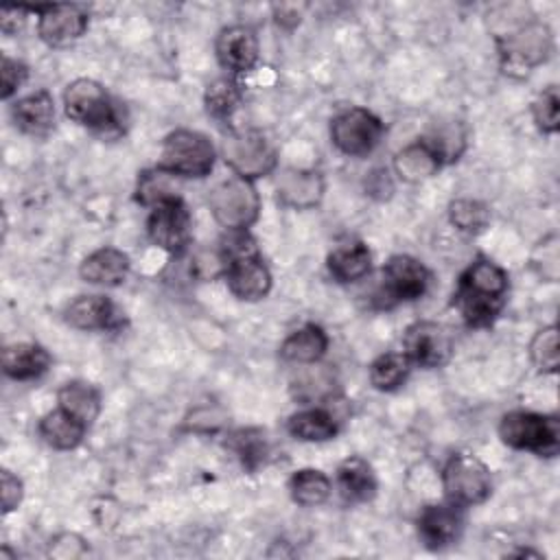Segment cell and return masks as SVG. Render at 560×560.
<instances>
[{"label":"cell","instance_id":"1","mask_svg":"<svg viewBox=\"0 0 560 560\" xmlns=\"http://www.w3.org/2000/svg\"><path fill=\"white\" fill-rule=\"evenodd\" d=\"M488 24L499 52V66L508 77L523 79L545 63L553 50L551 28L527 4L508 2L488 11Z\"/></svg>","mask_w":560,"mask_h":560},{"label":"cell","instance_id":"2","mask_svg":"<svg viewBox=\"0 0 560 560\" xmlns=\"http://www.w3.org/2000/svg\"><path fill=\"white\" fill-rule=\"evenodd\" d=\"M508 273L490 258H477L457 280L453 306L470 328H488L503 311Z\"/></svg>","mask_w":560,"mask_h":560},{"label":"cell","instance_id":"3","mask_svg":"<svg viewBox=\"0 0 560 560\" xmlns=\"http://www.w3.org/2000/svg\"><path fill=\"white\" fill-rule=\"evenodd\" d=\"M499 438L514 451L556 457L560 451V420L536 411H510L499 422Z\"/></svg>","mask_w":560,"mask_h":560},{"label":"cell","instance_id":"4","mask_svg":"<svg viewBox=\"0 0 560 560\" xmlns=\"http://www.w3.org/2000/svg\"><path fill=\"white\" fill-rule=\"evenodd\" d=\"M214 160L217 151L203 133L192 129H175L162 140L158 166L175 177L201 179L212 171Z\"/></svg>","mask_w":560,"mask_h":560},{"label":"cell","instance_id":"5","mask_svg":"<svg viewBox=\"0 0 560 560\" xmlns=\"http://www.w3.org/2000/svg\"><path fill=\"white\" fill-rule=\"evenodd\" d=\"M442 490L448 503L470 508L492 494V472L472 453H453L442 468Z\"/></svg>","mask_w":560,"mask_h":560},{"label":"cell","instance_id":"6","mask_svg":"<svg viewBox=\"0 0 560 560\" xmlns=\"http://www.w3.org/2000/svg\"><path fill=\"white\" fill-rule=\"evenodd\" d=\"M63 112L77 125L98 133L118 131V118L107 90L94 79H74L63 90Z\"/></svg>","mask_w":560,"mask_h":560},{"label":"cell","instance_id":"7","mask_svg":"<svg viewBox=\"0 0 560 560\" xmlns=\"http://www.w3.org/2000/svg\"><path fill=\"white\" fill-rule=\"evenodd\" d=\"M208 206L214 221L228 232L247 230L258 221L260 195L252 179L234 175L214 186L208 197Z\"/></svg>","mask_w":560,"mask_h":560},{"label":"cell","instance_id":"8","mask_svg":"<svg viewBox=\"0 0 560 560\" xmlns=\"http://www.w3.org/2000/svg\"><path fill=\"white\" fill-rule=\"evenodd\" d=\"M385 133L383 120L365 107H346L330 120V142L350 158L372 153Z\"/></svg>","mask_w":560,"mask_h":560},{"label":"cell","instance_id":"9","mask_svg":"<svg viewBox=\"0 0 560 560\" xmlns=\"http://www.w3.org/2000/svg\"><path fill=\"white\" fill-rule=\"evenodd\" d=\"M221 155L236 177H245L252 182L256 177L273 173L278 166L273 147L265 140L262 133L252 129L228 133L221 144Z\"/></svg>","mask_w":560,"mask_h":560},{"label":"cell","instance_id":"10","mask_svg":"<svg viewBox=\"0 0 560 560\" xmlns=\"http://www.w3.org/2000/svg\"><path fill=\"white\" fill-rule=\"evenodd\" d=\"M431 273L429 269L409 254H394L381 271V306L398 302H411L427 293Z\"/></svg>","mask_w":560,"mask_h":560},{"label":"cell","instance_id":"11","mask_svg":"<svg viewBox=\"0 0 560 560\" xmlns=\"http://www.w3.org/2000/svg\"><path fill=\"white\" fill-rule=\"evenodd\" d=\"M402 352L413 365L433 370L442 368L453 357V337L448 328L440 322L418 319L409 324L402 332Z\"/></svg>","mask_w":560,"mask_h":560},{"label":"cell","instance_id":"12","mask_svg":"<svg viewBox=\"0 0 560 560\" xmlns=\"http://www.w3.org/2000/svg\"><path fill=\"white\" fill-rule=\"evenodd\" d=\"M190 228L192 219L182 197L160 201L151 208L147 219L149 241L168 254H182L188 247Z\"/></svg>","mask_w":560,"mask_h":560},{"label":"cell","instance_id":"13","mask_svg":"<svg viewBox=\"0 0 560 560\" xmlns=\"http://www.w3.org/2000/svg\"><path fill=\"white\" fill-rule=\"evenodd\" d=\"M28 11L37 13V35L50 48L74 44L88 28V13L79 4H37Z\"/></svg>","mask_w":560,"mask_h":560},{"label":"cell","instance_id":"14","mask_svg":"<svg viewBox=\"0 0 560 560\" xmlns=\"http://www.w3.org/2000/svg\"><path fill=\"white\" fill-rule=\"evenodd\" d=\"M223 278L230 293L243 302H258L271 291V271L258 252L223 260Z\"/></svg>","mask_w":560,"mask_h":560},{"label":"cell","instance_id":"15","mask_svg":"<svg viewBox=\"0 0 560 560\" xmlns=\"http://www.w3.org/2000/svg\"><path fill=\"white\" fill-rule=\"evenodd\" d=\"M324 190V177L313 168H282L276 175L278 201L293 210H311L319 206Z\"/></svg>","mask_w":560,"mask_h":560},{"label":"cell","instance_id":"16","mask_svg":"<svg viewBox=\"0 0 560 560\" xmlns=\"http://www.w3.org/2000/svg\"><path fill=\"white\" fill-rule=\"evenodd\" d=\"M464 527L462 508L453 503H429L418 514V536L427 549H444L453 545Z\"/></svg>","mask_w":560,"mask_h":560},{"label":"cell","instance_id":"17","mask_svg":"<svg viewBox=\"0 0 560 560\" xmlns=\"http://www.w3.org/2000/svg\"><path fill=\"white\" fill-rule=\"evenodd\" d=\"M214 52L221 68L243 74L249 72L258 61V39L249 26L232 24L219 31L214 42Z\"/></svg>","mask_w":560,"mask_h":560},{"label":"cell","instance_id":"18","mask_svg":"<svg viewBox=\"0 0 560 560\" xmlns=\"http://www.w3.org/2000/svg\"><path fill=\"white\" fill-rule=\"evenodd\" d=\"M63 319L77 330H114L122 324V313L109 298L92 293L72 300L63 311Z\"/></svg>","mask_w":560,"mask_h":560},{"label":"cell","instance_id":"19","mask_svg":"<svg viewBox=\"0 0 560 560\" xmlns=\"http://www.w3.org/2000/svg\"><path fill=\"white\" fill-rule=\"evenodd\" d=\"M129 256L116 247H101L88 254L79 267V276L90 284L118 287L129 276Z\"/></svg>","mask_w":560,"mask_h":560},{"label":"cell","instance_id":"20","mask_svg":"<svg viewBox=\"0 0 560 560\" xmlns=\"http://www.w3.org/2000/svg\"><path fill=\"white\" fill-rule=\"evenodd\" d=\"M15 125L28 136H46L55 127V101L48 90H37L11 105Z\"/></svg>","mask_w":560,"mask_h":560},{"label":"cell","instance_id":"21","mask_svg":"<svg viewBox=\"0 0 560 560\" xmlns=\"http://www.w3.org/2000/svg\"><path fill=\"white\" fill-rule=\"evenodd\" d=\"M337 488H339V494L343 497V501H348V503L372 501L376 494V488H378L374 468L370 466L368 459H363L359 455L346 457L337 466Z\"/></svg>","mask_w":560,"mask_h":560},{"label":"cell","instance_id":"22","mask_svg":"<svg viewBox=\"0 0 560 560\" xmlns=\"http://www.w3.org/2000/svg\"><path fill=\"white\" fill-rule=\"evenodd\" d=\"M50 368V354L39 343L20 341L2 350V370L13 381L39 378Z\"/></svg>","mask_w":560,"mask_h":560},{"label":"cell","instance_id":"23","mask_svg":"<svg viewBox=\"0 0 560 560\" xmlns=\"http://www.w3.org/2000/svg\"><path fill=\"white\" fill-rule=\"evenodd\" d=\"M444 164L457 162L459 155L466 151L468 144V131L462 120L446 118V120H435L427 129V133L420 138Z\"/></svg>","mask_w":560,"mask_h":560},{"label":"cell","instance_id":"24","mask_svg":"<svg viewBox=\"0 0 560 560\" xmlns=\"http://www.w3.org/2000/svg\"><path fill=\"white\" fill-rule=\"evenodd\" d=\"M326 267H328V273L332 276V280H337L341 284L357 282L370 273L372 254H370L368 245H363L361 241L346 243V245L335 247L328 254Z\"/></svg>","mask_w":560,"mask_h":560},{"label":"cell","instance_id":"25","mask_svg":"<svg viewBox=\"0 0 560 560\" xmlns=\"http://www.w3.org/2000/svg\"><path fill=\"white\" fill-rule=\"evenodd\" d=\"M328 350V335L317 324H306L298 330H293L282 343H280V357L289 363H317Z\"/></svg>","mask_w":560,"mask_h":560},{"label":"cell","instance_id":"26","mask_svg":"<svg viewBox=\"0 0 560 560\" xmlns=\"http://www.w3.org/2000/svg\"><path fill=\"white\" fill-rule=\"evenodd\" d=\"M442 168L440 158L418 138L394 155V173L407 184H420Z\"/></svg>","mask_w":560,"mask_h":560},{"label":"cell","instance_id":"27","mask_svg":"<svg viewBox=\"0 0 560 560\" xmlns=\"http://www.w3.org/2000/svg\"><path fill=\"white\" fill-rule=\"evenodd\" d=\"M85 424L81 420H77L74 416H70L66 409L57 407L48 413L42 416L37 431L42 435V440L57 448V451H72L81 444L83 435H85Z\"/></svg>","mask_w":560,"mask_h":560},{"label":"cell","instance_id":"28","mask_svg":"<svg viewBox=\"0 0 560 560\" xmlns=\"http://www.w3.org/2000/svg\"><path fill=\"white\" fill-rule=\"evenodd\" d=\"M57 402L70 416L90 427L101 413V394L88 381H68L57 392Z\"/></svg>","mask_w":560,"mask_h":560},{"label":"cell","instance_id":"29","mask_svg":"<svg viewBox=\"0 0 560 560\" xmlns=\"http://www.w3.org/2000/svg\"><path fill=\"white\" fill-rule=\"evenodd\" d=\"M287 431L302 442H326L337 435L339 424L330 411L322 407H308L289 416Z\"/></svg>","mask_w":560,"mask_h":560},{"label":"cell","instance_id":"30","mask_svg":"<svg viewBox=\"0 0 560 560\" xmlns=\"http://www.w3.org/2000/svg\"><path fill=\"white\" fill-rule=\"evenodd\" d=\"M289 492L298 505L315 508L328 501L332 492V483L322 470L302 468V470H295L293 477L289 479Z\"/></svg>","mask_w":560,"mask_h":560},{"label":"cell","instance_id":"31","mask_svg":"<svg viewBox=\"0 0 560 560\" xmlns=\"http://www.w3.org/2000/svg\"><path fill=\"white\" fill-rule=\"evenodd\" d=\"M225 446L238 457L243 468L256 470L269 455V442L262 429L245 427L228 433Z\"/></svg>","mask_w":560,"mask_h":560},{"label":"cell","instance_id":"32","mask_svg":"<svg viewBox=\"0 0 560 560\" xmlns=\"http://www.w3.org/2000/svg\"><path fill=\"white\" fill-rule=\"evenodd\" d=\"M411 365L413 363L405 352L378 354L370 365V383L378 392H394L400 385H405L411 372Z\"/></svg>","mask_w":560,"mask_h":560},{"label":"cell","instance_id":"33","mask_svg":"<svg viewBox=\"0 0 560 560\" xmlns=\"http://www.w3.org/2000/svg\"><path fill=\"white\" fill-rule=\"evenodd\" d=\"M177 179L173 173L155 166L149 171H142L138 177V188H136V199L144 206H158L160 201L179 197L177 195Z\"/></svg>","mask_w":560,"mask_h":560},{"label":"cell","instance_id":"34","mask_svg":"<svg viewBox=\"0 0 560 560\" xmlns=\"http://www.w3.org/2000/svg\"><path fill=\"white\" fill-rule=\"evenodd\" d=\"M241 96H243V92H241L238 83L232 77H221V79H214L206 88L203 103H206V109L210 116H214L217 120H228L236 112Z\"/></svg>","mask_w":560,"mask_h":560},{"label":"cell","instance_id":"35","mask_svg":"<svg viewBox=\"0 0 560 560\" xmlns=\"http://www.w3.org/2000/svg\"><path fill=\"white\" fill-rule=\"evenodd\" d=\"M448 221L464 234H479L490 223V208L479 199H453L448 203Z\"/></svg>","mask_w":560,"mask_h":560},{"label":"cell","instance_id":"36","mask_svg":"<svg viewBox=\"0 0 560 560\" xmlns=\"http://www.w3.org/2000/svg\"><path fill=\"white\" fill-rule=\"evenodd\" d=\"M529 357L534 361V365L540 372L553 374L560 365V350H558V326H545L540 328L532 341H529Z\"/></svg>","mask_w":560,"mask_h":560},{"label":"cell","instance_id":"37","mask_svg":"<svg viewBox=\"0 0 560 560\" xmlns=\"http://www.w3.org/2000/svg\"><path fill=\"white\" fill-rule=\"evenodd\" d=\"M532 116L542 133H556L560 129V96L556 85H547L532 103Z\"/></svg>","mask_w":560,"mask_h":560},{"label":"cell","instance_id":"38","mask_svg":"<svg viewBox=\"0 0 560 560\" xmlns=\"http://www.w3.org/2000/svg\"><path fill=\"white\" fill-rule=\"evenodd\" d=\"M0 79H2V98H11L28 79V68L20 59H11L2 55V66H0Z\"/></svg>","mask_w":560,"mask_h":560},{"label":"cell","instance_id":"39","mask_svg":"<svg viewBox=\"0 0 560 560\" xmlns=\"http://www.w3.org/2000/svg\"><path fill=\"white\" fill-rule=\"evenodd\" d=\"M0 499H2L4 514L13 512L24 499V483L11 470L0 472Z\"/></svg>","mask_w":560,"mask_h":560},{"label":"cell","instance_id":"40","mask_svg":"<svg viewBox=\"0 0 560 560\" xmlns=\"http://www.w3.org/2000/svg\"><path fill=\"white\" fill-rule=\"evenodd\" d=\"M85 551H88L85 540H83L79 534H70V532L59 534L55 540H50V549H48L50 556L63 558V560H68V558H79V556H83Z\"/></svg>","mask_w":560,"mask_h":560},{"label":"cell","instance_id":"41","mask_svg":"<svg viewBox=\"0 0 560 560\" xmlns=\"http://www.w3.org/2000/svg\"><path fill=\"white\" fill-rule=\"evenodd\" d=\"M28 7H2L0 9V28L4 35H15L18 31L24 28L26 24V15H28Z\"/></svg>","mask_w":560,"mask_h":560},{"label":"cell","instance_id":"42","mask_svg":"<svg viewBox=\"0 0 560 560\" xmlns=\"http://www.w3.org/2000/svg\"><path fill=\"white\" fill-rule=\"evenodd\" d=\"M365 190L374 199H387L394 192V184L389 177V171L385 168H374L368 179H365Z\"/></svg>","mask_w":560,"mask_h":560}]
</instances>
